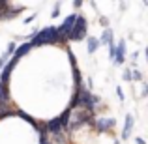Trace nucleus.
<instances>
[{
    "mask_svg": "<svg viewBox=\"0 0 148 144\" xmlns=\"http://www.w3.org/2000/svg\"><path fill=\"white\" fill-rule=\"evenodd\" d=\"M32 47H41V45H54V43H62L60 34L56 32L54 26H47L43 30L34 28L32 32V40H30Z\"/></svg>",
    "mask_w": 148,
    "mask_h": 144,
    "instance_id": "f257e3e1",
    "label": "nucleus"
},
{
    "mask_svg": "<svg viewBox=\"0 0 148 144\" xmlns=\"http://www.w3.org/2000/svg\"><path fill=\"white\" fill-rule=\"evenodd\" d=\"M84 38H86V19H84V15L77 13L75 23L68 32V41H81Z\"/></svg>",
    "mask_w": 148,
    "mask_h": 144,
    "instance_id": "f03ea898",
    "label": "nucleus"
},
{
    "mask_svg": "<svg viewBox=\"0 0 148 144\" xmlns=\"http://www.w3.org/2000/svg\"><path fill=\"white\" fill-rule=\"evenodd\" d=\"M92 126H94L99 133H109V131L114 129L116 120L114 118H98V120H94V124H92Z\"/></svg>",
    "mask_w": 148,
    "mask_h": 144,
    "instance_id": "7ed1b4c3",
    "label": "nucleus"
},
{
    "mask_svg": "<svg viewBox=\"0 0 148 144\" xmlns=\"http://www.w3.org/2000/svg\"><path fill=\"white\" fill-rule=\"evenodd\" d=\"M17 58H11V60L10 62H8V64H4V68L2 69H0V71H2V73H0V83H10V75H11V71H13V69H15V66H17Z\"/></svg>",
    "mask_w": 148,
    "mask_h": 144,
    "instance_id": "20e7f679",
    "label": "nucleus"
},
{
    "mask_svg": "<svg viewBox=\"0 0 148 144\" xmlns=\"http://www.w3.org/2000/svg\"><path fill=\"white\" fill-rule=\"evenodd\" d=\"M114 64L116 66H120V64H124V60H126V40H120L118 41V45H116V51H114Z\"/></svg>",
    "mask_w": 148,
    "mask_h": 144,
    "instance_id": "39448f33",
    "label": "nucleus"
},
{
    "mask_svg": "<svg viewBox=\"0 0 148 144\" xmlns=\"http://www.w3.org/2000/svg\"><path fill=\"white\" fill-rule=\"evenodd\" d=\"M34 47H32V43H30V41H25V43L23 45H19V47H15V53H13V56L17 58H23V56H26V54L30 53V51H32Z\"/></svg>",
    "mask_w": 148,
    "mask_h": 144,
    "instance_id": "423d86ee",
    "label": "nucleus"
},
{
    "mask_svg": "<svg viewBox=\"0 0 148 144\" xmlns=\"http://www.w3.org/2000/svg\"><path fill=\"white\" fill-rule=\"evenodd\" d=\"M45 127H47V133H53V135H56V133H62V129H64L58 118H53V120H49V122H47V126H45Z\"/></svg>",
    "mask_w": 148,
    "mask_h": 144,
    "instance_id": "0eeeda50",
    "label": "nucleus"
},
{
    "mask_svg": "<svg viewBox=\"0 0 148 144\" xmlns=\"http://www.w3.org/2000/svg\"><path fill=\"white\" fill-rule=\"evenodd\" d=\"M131 129H133V116L127 114L126 116V124H124V131H122V139L124 141L131 137Z\"/></svg>",
    "mask_w": 148,
    "mask_h": 144,
    "instance_id": "6e6552de",
    "label": "nucleus"
},
{
    "mask_svg": "<svg viewBox=\"0 0 148 144\" xmlns=\"http://www.w3.org/2000/svg\"><path fill=\"white\" fill-rule=\"evenodd\" d=\"M86 45H88V47H86V51H88V54H94L96 53V51H98L99 49V40H98V38H94V36H88V40H86Z\"/></svg>",
    "mask_w": 148,
    "mask_h": 144,
    "instance_id": "1a4fd4ad",
    "label": "nucleus"
},
{
    "mask_svg": "<svg viewBox=\"0 0 148 144\" xmlns=\"http://www.w3.org/2000/svg\"><path fill=\"white\" fill-rule=\"evenodd\" d=\"M0 103H10V88L6 83H0Z\"/></svg>",
    "mask_w": 148,
    "mask_h": 144,
    "instance_id": "9d476101",
    "label": "nucleus"
},
{
    "mask_svg": "<svg viewBox=\"0 0 148 144\" xmlns=\"http://www.w3.org/2000/svg\"><path fill=\"white\" fill-rule=\"evenodd\" d=\"M8 116H15V109H10L8 103H0V120L8 118Z\"/></svg>",
    "mask_w": 148,
    "mask_h": 144,
    "instance_id": "9b49d317",
    "label": "nucleus"
},
{
    "mask_svg": "<svg viewBox=\"0 0 148 144\" xmlns=\"http://www.w3.org/2000/svg\"><path fill=\"white\" fill-rule=\"evenodd\" d=\"M15 114H17V116H21V118L25 120V122H28L32 127H36V124H38V122H36V118H32L30 114H26L25 111H21V109H15Z\"/></svg>",
    "mask_w": 148,
    "mask_h": 144,
    "instance_id": "f8f14e48",
    "label": "nucleus"
},
{
    "mask_svg": "<svg viewBox=\"0 0 148 144\" xmlns=\"http://www.w3.org/2000/svg\"><path fill=\"white\" fill-rule=\"evenodd\" d=\"M98 40H99V43H103V45L111 43V41H112V30L107 26V28L103 30V34H101V38H98Z\"/></svg>",
    "mask_w": 148,
    "mask_h": 144,
    "instance_id": "ddd939ff",
    "label": "nucleus"
},
{
    "mask_svg": "<svg viewBox=\"0 0 148 144\" xmlns=\"http://www.w3.org/2000/svg\"><path fill=\"white\" fill-rule=\"evenodd\" d=\"M69 116H71V109H66L64 112H62L60 116H58V120H60V124H62V127H68V124H69Z\"/></svg>",
    "mask_w": 148,
    "mask_h": 144,
    "instance_id": "4468645a",
    "label": "nucleus"
},
{
    "mask_svg": "<svg viewBox=\"0 0 148 144\" xmlns=\"http://www.w3.org/2000/svg\"><path fill=\"white\" fill-rule=\"evenodd\" d=\"M71 69H73V79H75V84L79 86V84H83V79H81V71H79V68H77V64L75 66H71Z\"/></svg>",
    "mask_w": 148,
    "mask_h": 144,
    "instance_id": "2eb2a0df",
    "label": "nucleus"
},
{
    "mask_svg": "<svg viewBox=\"0 0 148 144\" xmlns=\"http://www.w3.org/2000/svg\"><path fill=\"white\" fill-rule=\"evenodd\" d=\"M58 15H60V2H56V4H54V8H53V13H51V17H53V19H56Z\"/></svg>",
    "mask_w": 148,
    "mask_h": 144,
    "instance_id": "dca6fc26",
    "label": "nucleus"
},
{
    "mask_svg": "<svg viewBox=\"0 0 148 144\" xmlns=\"http://www.w3.org/2000/svg\"><path fill=\"white\" fill-rule=\"evenodd\" d=\"M107 45H109V56H111V58H114V51H116L114 41H111V43H107Z\"/></svg>",
    "mask_w": 148,
    "mask_h": 144,
    "instance_id": "f3484780",
    "label": "nucleus"
},
{
    "mask_svg": "<svg viewBox=\"0 0 148 144\" xmlns=\"http://www.w3.org/2000/svg\"><path fill=\"white\" fill-rule=\"evenodd\" d=\"M131 79H135V81H143V75H141V71H139V69L131 71Z\"/></svg>",
    "mask_w": 148,
    "mask_h": 144,
    "instance_id": "a211bd4d",
    "label": "nucleus"
},
{
    "mask_svg": "<svg viewBox=\"0 0 148 144\" xmlns=\"http://www.w3.org/2000/svg\"><path fill=\"white\" fill-rule=\"evenodd\" d=\"M124 79L126 81H133L131 79V69H126V71H124Z\"/></svg>",
    "mask_w": 148,
    "mask_h": 144,
    "instance_id": "6ab92c4d",
    "label": "nucleus"
},
{
    "mask_svg": "<svg viewBox=\"0 0 148 144\" xmlns=\"http://www.w3.org/2000/svg\"><path fill=\"white\" fill-rule=\"evenodd\" d=\"M8 4H10V0H0V11H2V10H6V8H8Z\"/></svg>",
    "mask_w": 148,
    "mask_h": 144,
    "instance_id": "aec40b11",
    "label": "nucleus"
},
{
    "mask_svg": "<svg viewBox=\"0 0 148 144\" xmlns=\"http://www.w3.org/2000/svg\"><path fill=\"white\" fill-rule=\"evenodd\" d=\"M99 25L107 28V26H109V21H107V19H105V17H101V19H99Z\"/></svg>",
    "mask_w": 148,
    "mask_h": 144,
    "instance_id": "412c9836",
    "label": "nucleus"
},
{
    "mask_svg": "<svg viewBox=\"0 0 148 144\" xmlns=\"http://www.w3.org/2000/svg\"><path fill=\"white\" fill-rule=\"evenodd\" d=\"M83 6V0H73V8H81Z\"/></svg>",
    "mask_w": 148,
    "mask_h": 144,
    "instance_id": "4be33fe9",
    "label": "nucleus"
},
{
    "mask_svg": "<svg viewBox=\"0 0 148 144\" xmlns=\"http://www.w3.org/2000/svg\"><path fill=\"white\" fill-rule=\"evenodd\" d=\"M34 19H36V15H30V17H26V19H25V25H28V23H32Z\"/></svg>",
    "mask_w": 148,
    "mask_h": 144,
    "instance_id": "5701e85b",
    "label": "nucleus"
},
{
    "mask_svg": "<svg viewBox=\"0 0 148 144\" xmlns=\"http://www.w3.org/2000/svg\"><path fill=\"white\" fill-rule=\"evenodd\" d=\"M116 94H118V97H120V101H124V94H122V90H120V88H116Z\"/></svg>",
    "mask_w": 148,
    "mask_h": 144,
    "instance_id": "b1692460",
    "label": "nucleus"
},
{
    "mask_svg": "<svg viewBox=\"0 0 148 144\" xmlns=\"http://www.w3.org/2000/svg\"><path fill=\"white\" fill-rule=\"evenodd\" d=\"M4 64H6V58H4V56H0V69L4 68Z\"/></svg>",
    "mask_w": 148,
    "mask_h": 144,
    "instance_id": "393cba45",
    "label": "nucleus"
},
{
    "mask_svg": "<svg viewBox=\"0 0 148 144\" xmlns=\"http://www.w3.org/2000/svg\"><path fill=\"white\" fill-rule=\"evenodd\" d=\"M135 142H137V144H146L145 141H143V139H135Z\"/></svg>",
    "mask_w": 148,
    "mask_h": 144,
    "instance_id": "a878e982",
    "label": "nucleus"
},
{
    "mask_svg": "<svg viewBox=\"0 0 148 144\" xmlns=\"http://www.w3.org/2000/svg\"><path fill=\"white\" fill-rule=\"evenodd\" d=\"M143 2H145V4H148V0H143Z\"/></svg>",
    "mask_w": 148,
    "mask_h": 144,
    "instance_id": "bb28decb",
    "label": "nucleus"
},
{
    "mask_svg": "<svg viewBox=\"0 0 148 144\" xmlns=\"http://www.w3.org/2000/svg\"><path fill=\"white\" fill-rule=\"evenodd\" d=\"M114 144H120V142H118V141H114Z\"/></svg>",
    "mask_w": 148,
    "mask_h": 144,
    "instance_id": "cd10ccee",
    "label": "nucleus"
},
{
    "mask_svg": "<svg viewBox=\"0 0 148 144\" xmlns=\"http://www.w3.org/2000/svg\"><path fill=\"white\" fill-rule=\"evenodd\" d=\"M41 144H49V142H41Z\"/></svg>",
    "mask_w": 148,
    "mask_h": 144,
    "instance_id": "c85d7f7f",
    "label": "nucleus"
}]
</instances>
